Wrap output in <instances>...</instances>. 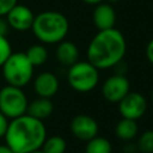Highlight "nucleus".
<instances>
[{
  "label": "nucleus",
  "mask_w": 153,
  "mask_h": 153,
  "mask_svg": "<svg viewBox=\"0 0 153 153\" xmlns=\"http://www.w3.org/2000/svg\"><path fill=\"white\" fill-rule=\"evenodd\" d=\"M127 51V42L123 33L116 27L98 30L90 41L86 56L98 69H108L120 63Z\"/></svg>",
  "instance_id": "f257e3e1"
},
{
  "label": "nucleus",
  "mask_w": 153,
  "mask_h": 153,
  "mask_svg": "<svg viewBox=\"0 0 153 153\" xmlns=\"http://www.w3.org/2000/svg\"><path fill=\"white\" fill-rule=\"evenodd\" d=\"M4 137L14 153H29L42 148L47 128L43 121L25 114L10 121Z\"/></svg>",
  "instance_id": "f03ea898"
},
{
  "label": "nucleus",
  "mask_w": 153,
  "mask_h": 153,
  "mask_svg": "<svg viewBox=\"0 0 153 153\" xmlns=\"http://www.w3.org/2000/svg\"><path fill=\"white\" fill-rule=\"evenodd\" d=\"M31 30L41 43L55 44L66 38L69 30V23L61 12L43 11L35 14Z\"/></svg>",
  "instance_id": "7ed1b4c3"
},
{
  "label": "nucleus",
  "mask_w": 153,
  "mask_h": 153,
  "mask_svg": "<svg viewBox=\"0 0 153 153\" xmlns=\"http://www.w3.org/2000/svg\"><path fill=\"white\" fill-rule=\"evenodd\" d=\"M33 69L35 67L23 51H12L1 67L5 81L8 85L22 88L32 80Z\"/></svg>",
  "instance_id": "20e7f679"
},
{
  "label": "nucleus",
  "mask_w": 153,
  "mask_h": 153,
  "mask_svg": "<svg viewBox=\"0 0 153 153\" xmlns=\"http://www.w3.org/2000/svg\"><path fill=\"white\" fill-rule=\"evenodd\" d=\"M68 85L76 92L87 93L96 88L99 82V69L91 62L78 61L67 71Z\"/></svg>",
  "instance_id": "39448f33"
},
{
  "label": "nucleus",
  "mask_w": 153,
  "mask_h": 153,
  "mask_svg": "<svg viewBox=\"0 0 153 153\" xmlns=\"http://www.w3.org/2000/svg\"><path fill=\"white\" fill-rule=\"evenodd\" d=\"M27 97L22 87L6 85L0 88V111L8 118L13 120L26 114Z\"/></svg>",
  "instance_id": "423d86ee"
},
{
  "label": "nucleus",
  "mask_w": 153,
  "mask_h": 153,
  "mask_svg": "<svg viewBox=\"0 0 153 153\" xmlns=\"http://www.w3.org/2000/svg\"><path fill=\"white\" fill-rule=\"evenodd\" d=\"M118 112L123 118L139 120L147 110V100L139 92L129 91L118 103Z\"/></svg>",
  "instance_id": "0eeeda50"
},
{
  "label": "nucleus",
  "mask_w": 153,
  "mask_h": 153,
  "mask_svg": "<svg viewBox=\"0 0 153 153\" xmlns=\"http://www.w3.org/2000/svg\"><path fill=\"white\" fill-rule=\"evenodd\" d=\"M130 91V84L124 74L116 73L109 76L102 85V94L109 103L117 104Z\"/></svg>",
  "instance_id": "6e6552de"
},
{
  "label": "nucleus",
  "mask_w": 153,
  "mask_h": 153,
  "mask_svg": "<svg viewBox=\"0 0 153 153\" xmlns=\"http://www.w3.org/2000/svg\"><path fill=\"white\" fill-rule=\"evenodd\" d=\"M98 123L90 115H76L71 121V131L80 141L87 142L98 135Z\"/></svg>",
  "instance_id": "1a4fd4ad"
},
{
  "label": "nucleus",
  "mask_w": 153,
  "mask_h": 153,
  "mask_svg": "<svg viewBox=\"0 0 153 153\" xmlns=\"http://www.w3.org/2000/svg\"><path fill=\"white\" fill-rule=\"evenodd\" d=\"M35 19V14L25 5L17 4L14 5L5 16V20L7 22L11 29L17 31H26L30 30Z\"/></svg>",
  "instance_id": "9d476101"
},
{
  "label": "nucleus",
  "mask_w": 153,
  "mask_h": 153,
  "mask_svg": "<svg viewBox=\"0 0 153 153\" xmlns=\"http://www.w3.org/2000/svg\"><path fill=\"white\" fill-rule=\"evenodd\" d=\"M33 88L38 97L51 98L59 91V79L50 72H42L35 78Z\"/></svg>",
  "instance_id": "9b49d317"
},
{
  "label": "nucleus",
  "mask_w": 153,
  "mask_h": 153,
  "mask_svg": "<svg viewBox=\"0 0 153 153\" xmlns=\"http://www.w3.org/2000/svg\"><path fill=\"white\" fill-rule=\"evenodd\" d=\"M93 24L98 30H106L115 27L116 24V12L111 4L100 2L96 5L92 14Z\"/></svg>",
  "instance_id": "f8f14e48"
},
{
  "label": "nucleus",
  "mask_w": 153,
  "mask_h": 153,
  "mask_svg": "<svg viewBox=\"0 0 153 153\" xmlns=\"http://www.w3.org/2000/svg\"><path fill=\"white\" fill-rule=\"evenodd\" d=\"M55 55L56 60L66 67H71L72 65L79 61V49L75 45V43L71 41L63 39L60 43H57Z\"/></svg>",
  "instance_id": "ddd939ff"
},
{
  "label": "nucleus",
  "mask_w": 153,
  "mask_h": 153,
  "mask_svg": "<svg viewBox=\"0 0 153 153\" xmlns=\"http://www.w3.org/2000/svg\"><path fill=\"white\" fill-rule=\"evenodd\" d=\"M54 111V104L50 100V98H44V97H38L30 102L27 104V110L26 114L43 121L44 118H48Z\"/></svg>",
  "instance_id": "4468645a"
},
{
  "label": "nucleus",
  "mask_w": 153,
  "mask_h": 153,
  "mask_svg": "<svg viewBox=\"0 0 153 153\" xmlns=\"http://www.w3.org/2000/svg\"><path fill=\"white\" fill-rule=\"evenodd\" d=\"M137 131H139V126L135 120H129V118L122 117V120H120L115 127L116 136L126 142L135 139L137 135Z\"/></svg>",
  "instance_id": "2eb2a0df"
},
{
  "label": "nucleus",
  "mask_w": 153,
  "mask_h": 153,
  "mask_svg": "<svg viewBox=\"0 0 153 153\" xmlns=\"http://www.w3.org/2000/svg\"><path fill=\"white\" fill-rule=\"evenodd\" d=\"M41 149L44 153H65L67 149V142L60 135L47 136Z\"/></svg>",
  "instance_id": "dca6fc26"
},
{
  "label": "nucleus",
  "mask_w": 153,
  "mask_h": 153,
  "mask_svg": "<svg viewBox=\"0 0 153 153\" xmlns=\"http://www.w3.org/2000/svg\"><path fill=\"white\" fill-rule=\"evenodd\" d=\"M111 152H112V146L106 137L97 135L86 142L85 153H111Z\"/></svg>",
  "instance_id": "f3484780"
},
{
  "label": "nucleus",
  "mask_w": 153,
  "mask_h": 153,
  "mask_svg": "<svg viewBox=\"0 0 153 153\" xmlns=\"http://www.w3.org/2000/svg\"><path fill=\"white\" fill-rule=\"evenodd\" d=\"M25 55L33 67L42 66L48 59V51L43 44H33L29 47V49L25 51Z\"/></svg>",
  "instance_id": "a211bd4d"
},
{
  "label": "nucleus",
  "mask_w": 153,
  "mask_h": 153,
  "mask_svg": "<svg viewBox=\"0 0 153 153\" xmlns=\"http://www.w3.org/2000/svg\"><path fill=\"white\" fill-rule=\"evenodd\" d=\"M136 147L141 153H153V130L143 131L137 139Z\"/></svg>",
  "instance_id": "6ab92c4d"
},
{
  "label": "nucleus",
  "mask_w": 153,
  "mask_h": 153,
  "mask_svg": "<svg viewBox=\"0 0 153 153\" xmlns=\"http://www.w3.org/2000/svg\"><path fill=\"white\" fill-rule=\"evenodd\" d=\"M11 54H12V47L10 41L7 39L6 36L0 35V68L2 67V65Z\"/></svg>",
  "instance_id": "aec40b11"
},
{
  "label": "nucleus",
  "mask_w": 153,
  "mask_h": 153,
  "mask_svg": "<svg viewBox=\"0 0 153 153\" xmlns=\"http://www.w3.org/2000/svg\"><path fill=\"white\" fill-rule=\"evenodd\" d=\"M18 4V0H0V17H5L7 12Z\"/></svg>",
  "instance_id": "412c9836"
},
{
  "label": "nucleus",
  "mask_w": 153,
  "mask_h": 153,
  "mask_svg": "<svg viewBox=\"0 0 153 153\" xmlns=\"http://www.w3.org/2000/svg\"><path fill=\"white\" fill-rule=\"evenodd\" d=\"M8 123H10L8 118L0 111V139L5 136L6 130H7V127H8Z\"/></svg>",
  "instance_id": "4be33fe9"
},
{
  "label": "nucleus",
  "mask_w": 153,
  "mask_h": 153,
  "mask_svg": "<svg viewBox=\"0 0 153 153\" xmlns=\"http://www.w3.org/2000/svg\"><path fill=\"white\" fill-rule=\"evenodd\" d=\"M146 57H147L148 62L153 66V38L146 45Z\"/></svg>",
  "instance_id": "5701e85b"
},
{
  "label": "nucleus",
  "mask_w": 153,
  "mask_h": 153,
  "mask_svg": "<svg viewBox=\"0 0 153 153\" xmlns=\"http://www.w3.org/2000/svg\"><path fill=\"white\" fill-rule=\"evenodd\" d=\"M8 24H7V22L5 20V19H2V17H0V35H4V36H6V33H7V31H8Z\"/></svg>",
  "instance_id": "b1692460"
},
{
  "label": "nucleus",
  "mask_w": 153,
  "mask_h": 153,
  "mask_svg": "<svg viewBox=\"0 0 153 153\" xmlns=\"http://www.w3.org/2000/svg\"><path fill=\"white\" fill-rule=\"evenodd\" d=\"M136 151H137L136 145L131 143L130 141H127V143H126V146H124V152H126V153H135Z\"/></svg>",
  "instance_id": "393cba45"
},
{
  "label": "nucleus",
  "mask_w": 153,
  "mask_h": 153,
  "mask_svg": "<svg viewBox=\"0 0 153 153\" xmlns=\"http://www.w3.org/2000/svg\"><path fill=\"white\" fill-rule=\"evenodd\" d=\"M0 153H14V152L5 143V145H0Z\"/></svg>",
  "instance_id": "a878e982"
},
{
  "label": "nucleus",
  "mask_w": 153,
  "mask_h": 153,
  "mask_svg": "<svg viewBox=\"0 0 153 153\" xmlns=\"http://www.w3.org/2000/svg\"><path fill=\"white\" fill-rule=\"evenodd\" d=\"M87 5H98L100 2H104V0H81Z\"/></svg>",
  "instance_id": "bb28decb"
},
{
  "label": "nucleus",
  "mask_w": 153,
  "mask_h": 153,
  "mask_svg": "<svg viewBox=\"0 0 153 153\" xmlns=\"http://www.w3.org/2000/svg\"><path fill=\"white\" fill-rule=\"evenodd\" d=\"M29 153H44L42 149H37V151H33V152H29Z\"/></svg>",
  "instance_id": "cd10ccee"
},
{
  "label": "nucleus",
  "mask_w": 153,
  "mask_h": 153,
  "mask_svg": "<svg viewBox=\"0 0 153 153\" xmlns=\"http://www.w3.org/2000/svg\"><path fill=\"white\" fill-rule=\"evenodd\" d=\"M109 1V4H114V2H117L118 0H108Z\"/></svg>",
  "instance_id": "c85d7f7f"
},
{
  "label": "nucleus",
  "mask_w": 153,
  "mask_h": 153,
  "mask_svg": "<svg viewBox=\"0 0 153 153\" xmlns=\"http://www.w3.org/2000/svg\"><path fill=\"white\" fill-rule=\"evenodd\" d=\"M152 102H153V91H152Z\"/></svg>",
  "instance_id": "c756f323"
}]
</instances>
